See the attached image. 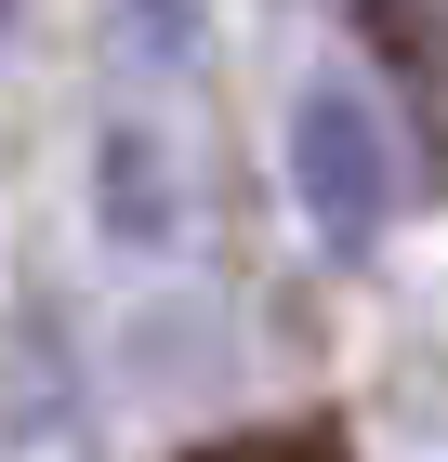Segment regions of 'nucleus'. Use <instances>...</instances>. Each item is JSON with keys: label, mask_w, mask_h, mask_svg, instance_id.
Wrapping results in <instances>:
<instances>
[{"label": "nucleus", "mask_w": 448, "mask_h": 462, "mask_svg": "<svg viewBox=\"0 0 448 462\" xmlns=\"http://www.w3.org/2000/svg\"><path fill=\"white\" fill-rule=\"evenodd\" d=\"M290 199L330 251H370L409 199V159H396V119L356 93V79H304V106H290Z\"/></svg>", "instance_id": "obj_1"}, {"label": "nucleus", "mask_w": 448, "mask_h": 462, "mask_svg": "<svg viewBox=\"0 0 448 462\" xmlns=\"http://www.w3.org/2000/svg\"><path fill=\"white\" fill-rule=\"evenodd\" d=\"M105 225H133V238L172 225V185H159V145L145 133H105Z\"/></svg>", "instance_id": "obj_2"}, {"label": "nucleus", "mask_w": 448, "mask_h": 462, "mask_svg": "<svg viewBox=\"0 0 448 462\" xmlns=\"http://www.w3.org/2000/svg\"><path fill=\"white\" fill-rule=\"evenodd\" d=\"M185 462H356L343 449V423H251V436H211V449H185Z\"/></svg>", "instance_id": "obj_3"}, {"label": "nucleus", "mask_w": 448, "mask_h": 462, "mask_svg": "<svg viewBox=\"0 0 448 462\" xmlns=\"http://www.w3.org/2000/svg\"><path fill=\"white\" fill-rule=\"evenodd\" d=\"M0 27H14V0H0Z\"/></svg>", "instance_id": "obj_4"}]
</instances>
